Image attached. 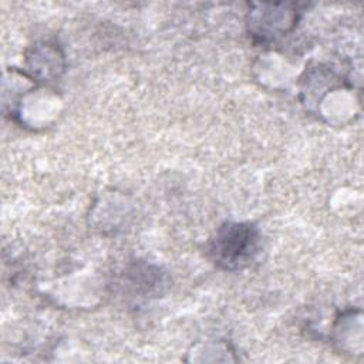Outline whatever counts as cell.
I'll return each mask as SVG.
<instances>
[{"instance_id":"1","label":"cell","mask_w":364,"mask_h":364,"mask_svg":"<svg viewBox=\"0 0 364 364\" xmlns=\"http://www.w3.org/2000/svg\"><path fill=\"white\" fill-rule=\"evenodd\" d=\"M260 249V233L249 222H226L208 243L210 260L223 270L247 267Z\"/></svg>"}]
</instances>
